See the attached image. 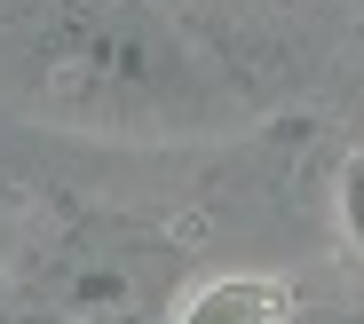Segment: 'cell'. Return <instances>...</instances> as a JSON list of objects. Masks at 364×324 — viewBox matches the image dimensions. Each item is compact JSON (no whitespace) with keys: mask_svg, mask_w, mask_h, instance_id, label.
Segmentation results:
<instances>
[{"mask_svg":"<svg viewBox=\"0 0 364 324\" xmlns=\"http://www.w3.org/2000/svg\"><path fill=\"white\" fill-rule=\"evenodd\" d=\"M301 301L293 285L277 277H254V269H230V277H206L191 301L174 308V324H285Z\"/></svg>","mask_w":364,"mask_h":324,"instance_id":"obj_1","label":"cell"},{"mask_svg":"<svg viewBox=\"0 0 364 324\" xmlns=\"http://www.w3.org/2000/svg\"><path fill=\"white\" fill-rule=\"evenodd\" d=\"M341 237L364 253V151H348V166H341Z\"/></svg>","mask_w":364,"mask_h":324,"instance_id":"obj_2","label":"cell"},{"mask_svg":"<svg viewBox=\"0 0 364 324\" xmlns=\"http://www.w3.org/2000/svg\"><path fill=\"white\" fill-rule=\"evenodd\" d=\"M285 324H364V308H325V301H317V308H293Z\"/></svg>","mask_w":364,"mask_h":324,"instance_id":"obj_3","label":"cell"},{"mask_svg":"<svg viewBox=\"0 0 364 324\" xmlns=\"http://www.w3.org/2000/svg\"><path fill=\"white\" fill-rule=\"evenodd\" d=\"M135 324H143V316H135Z\"/></svg>","mask_w":364,"mask_h":324,"instance_id":"obj_4","label":"cell"}]
</instances>
